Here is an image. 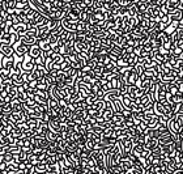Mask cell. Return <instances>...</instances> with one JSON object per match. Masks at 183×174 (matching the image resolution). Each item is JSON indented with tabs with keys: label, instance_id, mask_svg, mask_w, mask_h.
<instances>
[{
	"label": "cell",
	"instance_id": "34",
	"mask_svg": "<svg viewBox=\"0 0 183 174\" xmlns=\"http://www.w3.org/2000/svg\"><path fill=\"white\" fill-rule=\"evenodd\" d=\"M139 2H140V3H148L149 0H139Z\"/></svg>",
	"mask_w": 183,
	"mask_h": 174
},
{
	"label": "cell",
	"instance_id": "9",
	"mask_svg": "<svg viewBox=\"0 0 183 174\" xmlns=\"http://www.w3.org/2000/svg\"><path fill=\"white\" fill-rule=\"evenodd\" d=\"M153 59L158 63V64H164V63L168 62V58H166L165 55L160 54V51H158V50H153Z\"/></svg>",
	"mask_w": 183,
	"mask_h": 174
},
{
	"label": "cell",
	"instance_id": "20",
	"mask_svg": "<svg viewBox=\"0 0 183 174\" xmlns=\"http://www.w3.org/2000/svg\"><path fill=\"white\" fill-rule=\"evenodd\" d=\"M168 92L172 94V96H177L179 93V88L175 82H172V84H168Z\"/></svg>",
	"mask_w": 183,
	"mask_h": 174
},
{
	"label": "cell",
	"instance_id": "16",
	"mask_svg": "<svg viewBox=\"0 0 183 174\" xmlns=\"http://www.w3.org/2000/svg\"><path fill=\"white\" fill-rule=\"evenodd\" d=\"M169 16H170V20H172V21H177V22H179V20L183 17V11L178 8V9H177L175 12H173V13H172V14H169Z\"/></svg>",
	"mask_w": 183,
	"mask_h": 174
},
{
	"label": "cell",
	"instance_id": "25",
	"mask_svg": "<svg viewBox=\"0 0 183 174\" xmlns=\"http://www.w3.org/2000/svg\"><path fill=\"white\" fill-rule=\"evenodd\" d=\"M88 30V22L85 21H77V30L76 31H86Z\"/></svg>",
	"mask_w": 183,
	"mask_h": 174
},
{
	"label": "cell",
	"instance_id": "21",
	"mask_svg": "<svg viewBox=\"0 0 183 174\" xmlns=\"http://www.w3.org/2000/svg\"><path fill=\"white\" fill-rule=\"evenodd\" d=\"M174 56H178V58H181L182 56V54H183V47L181 46H177V43H174V46H173V49L172 51H170Z\"/></svg>",
	"mask_w": 183,
	"mask_h": 174
},
{
	"label": "cell",
	"instance_id": "30",
	"mask_svg": "<svg viewBox=\"0 0 183 174\" xmlns=\"http://www.w3.org/2000/svg\"><path fill=\"white\" fill-rule=\"evenodd\" d=\"M119 84H120V82H119V76H118V77H114L113 80L110 81L111 90H113V89H119Z\"/></svg>",
	"mask_w": 183,
	"mask_h": 174
},
{
	"label": "cell",
	"instance_id": "13",
	"mask_svg": "<svg viewBox=\"0 0 183 174\" xmlns=\"http://www.w3.org/2000/svg\"><path fill=\"white\" fill-rule=\"evenodd\" d=\"M178 27H179V24H178L177 21H172L168 26H166L165 33H166V34H169V35H172V34L174 33V31H177V30H178Z\"/></svg>",
	"mask_w": 183,
	"mask_h": 174
},
{
	"label": "cell",
	"instance_id": "27",
	"mask_svg": "<svg viewBox=\"0 0 183 174\" xmlns=\"http://www.w3.org/2000/svg\"><path fill=\"white\" fill-rule=\"evenodd\" d=\"M58 136H59V134L54 132V131H51V130H50V131L46 134V137H47V139H49V140L51 141V143H54V141L58 139Z\"/></svg>",
	"mask_w": 183,
	"mask_h": 174
},
{
	"label": "cell",
	"instance_id": "31",
	"mask_svg": "<svg viewBox=\"0 0 183 174\" xmlns=\"http://www.w3.org/2000/svg\"><path fill=\"white\" fill-rule=\"evenodd\" d=\"M11 119L16 124H17V122L21 121V114H20V113H12L11 114Z\"/></svg>",
	"mask_w": 183,
	"mask_h": 174
},
{
	"label": "cell",
	"instance_id": "29",
	"mask_svg": "<svg viewBox=\"0 0 183 174\" xmlns=\"http://www.w3.org/2000/svg\"><path fill=\"white\" fill-rule=\"evenodd\" d=\"M93 106L95 109H98L99 111H103V110H105V100H98Z\"/></svg>",
	"mask_w": 183,
	"mask_h": 174
},
{
	"label": "cell",
	"instance_id": "15",
	"mask_svg": "<svg viewBox=\"0 0 183 174\" xmlns=\"http://www.w3.org/2000/svg\"><path fill=\"white\" fill-rule=\"evenodd\" d=\"M166 7L169 9V14H172L173 12H175L178 9V0H168L166 2Z\"/></svg>",
	"mask_w": 183,
	"mask_h": 174
},
{
	"label": "cell",
	"instance_id": "4",
	"mask_svg": "<svg viewBox=\"0 0 183 174\" xmlns=\"http://www.w3.org/2000/svg\"><path fill=\"white\" fill-rule=\"evenodd\" d=\"M29 50H30V47L27 45H25L22 41H18L17 43H14V51H16V55H17V56L24 58L26 54H29Z\"/></svg>",
	"mask_w": 183,
	"mask_h": 174
},
{
	"label": "cell",
	"instance_id": "2",
	"mask_svg": "<svg viewBox=\"0 0 183 174\" xmlns=\"http://www.w3.org/2000/svg\"><path fill=\"white\" fill-rule=\"evenodd\" d=\"M20 41L18 35L14 33H2V37H0V42L2 45H12L14 46V43H17Z\"/></svg>",
	"mask_w": 183,
	"mask_h": 174
},
{
	"label": "cell",
	"instance_id": "37",
	"mask_svg": "<svg viewBox=\"0 0 183 174\" xmlns=\"http://www.w3.org/2000/svg\"><path fill=\"white\" fill-rule=\"evenodd\" d=\"M182 126H183V121H182Z\"/></svg>",
	"mask_w": 183,
	"mask_h": 174
},
{
	"label": "cell",
	"instance_id": "3",
	"mask_svg": "<svg viewBox=\"0 0 183 174\" xmlns=\"http://www.w3.org/2000/svg\"><path fill=\"white\" fill-rule=\"evenodd\" d=\"M62 26L63 29L68 30V31H76L77 30V21H75L69 17L68 14H66V17L62 20Z\"/></svg>",
	"mask_w": 183,
	"mask_h": 174
},
{
	"label": "cell",
	"instance_id": "17",
	"mask_svg": "<svg viewBox=\"0 0 183 174\" xmlns=\"http://www.w3.org/2000/svg\"><path fill=\"white\" fill-rule=\"evenodd\" d=\"M120 101H122V104H123V106L127 109L128 106L132 104V98H131V96L128 93H124V94H122V97H120Z\"/></svg>",
	"mask_w": 183,
	"mask_h": 174
},
{
	"label": "cell",
	"instance_id": "6",
	"mask_svg": "<svg viewBox=\"0 0 183 174\" xmlns=\"http://www.w3.org/2000/svg\"><path fill=\"white\" fill-rule=\"evenodd\" d=\"M0 53H2L3 55H5V56H13V55H16L14 46H12V45H2V47H0Z\"/></svg>",
	"mask_w": 183,
	"mask_h": 174
},
{
	"label": "cell",
	"instance_id": "5",
	"mask_svg": "<svg viewBox=\"0 0 183 174\" xmlns=\"http://www.w3.org/2000/svg\"><path fill=\"white\" fill-rule=\"evenodd\" d=\"M16 58H17V55H13V56H5V55L2 54V67L13 69V67L16 64Z\"/></svg>",
	"mask_w": 183,
	"mask_h": 174
},
{
	"label": "cell",
	"instance_id": "10",
	"mask_svg": "<svg viewBox=\"0 0 183 174\" xmlns=\"http://www.w3.org/2000/svg\"><path fill=\"white\" fill-rule=\"evenodd\" d=\"M86 113H88V115L92 117V118H98V117H101L102 114H103V111H99V110L95 109L93 105L86 108Z\"/></svg>",
	"mask_w": 183,
	"mask_h": 174
},
{
	"label": "cell",
	"instance_id": "12",
	"mask_svg": "<svg viewBox=\"0 0 183 174\" xmlns=\"http://www.w3.org/2000/svg\"><path fill=\"white\" fill-rule=\"evenodd\" d=\"M12 106H13V113H21L24 109H25V105L22 104L21 101H18L17 98H14L12 101Z\"/></svg>",
	"mask_w": 183,
	"mask_h": 174
},
{
	"label": "cell",
	"instance_id": "35",
	"mask_svg": "<svg viewBox=\"0 0 183 174\" xmlns=\"http://www.w3.org/2000/svg\"><path fill=\"white\" fill-rule=\"evenodd\" d=\"M181 71H182V75H183V67H182V68H181Z\"/></svg>",
	"mask_w": 183,
	"mask_h": 174
},
{
	"label": "cell",
	"instance_id": "26",
	"mask_svg": "<svg viewBox=\"0 0 183 174\" xmlns=\"http://www.w3.org/2000/svg\"><path fill=\"white\" fill-rule=\"evenodd\" d=\"M132 68H133V71L136 72V75H137L139 77L144 75V71H145V69H144V67H143L141 64H136V66H133Z\"/></svg>",
	"mask_w": 183,
	"mask_h": 174
},
{
	"label": "cell",
	"instance_id": "18",
	"mask_svg": "<svg viewBox=\"0 0 183 174\" xmlns=\"http://www.w3.org/2000/svg\"><path fill=\"white\" fill-rule=\"evenodd\" d=\"M158 66V63L154 60V59H146V60L144 62V64H143V67H144V69H150V68H156V67Z\"/></svg>",
	"mask_w": 183,
	"mask_h": 174
},
{
	"label": "cell",
	"instance_id": "19",
	"mask_svg": "<svg viewBox=\"0 0 183 174\" xmlns=\"http://www.w3.org/2000/svg\"><path fill=\"white\" fill-rule=\"evenodd\" d=\"M0 111L5 113V114L13 113V106H12V102H11V104H2V105H0Z\"/></svg>",
	"mask_w": 183,
	"mask_h": 174
},
{
	"label": "cell",
	"instance_id": "33",
	"mask_svg": "<svg viewBox=\"0 0 183 174\" xmlns=\"http://www.w3.org/2000/svg\"><path fill=\"white\" fill-rule=\"evenodd\" d=\"M178 137L183 140V126H182V128H181V131H179V135H178Z\"/></svg>",
	"mask_w": 183,
	"mask_h": 174
},
{
	"label": "cell",
	"instance_id": "28",
	"mask_svg": "<svg viewBox=\"0 0 183 174\" xmlns=\"http://www.w3.org/2000/svg\"><path fill=\"white\" fill-rule=\"evenodd\" d=\"M17 100L21 101L22 104H25V102L29 100V96H27L26 92H18V94H17Z\"/></svg>",
	"mask_w": 183,
	"mask_h": 174
},
{
	"label": "cell",
	"instance_id": "22",
	"mask_svg": "<svg viewBox=\"0 0 183 174\" xmlns=\"http://www.w3.org/2000/svg\"><path fill=\"white\" fill-rule=\"evenodd\" d=\"M47 170V164L45 163V161H39V163L35 165V172L37 173H45Z\"/></svg>",
	"mask_w": 183,
	"mask_h": 174
},
{
	"label": "cell",
	"instance_id": "24",
	"mask_svg": "<svg viewBox=\"0 0 183 174\" xmlns=\"http://www.w3.org/2000/svg\"><path fill=\"white\" fill-rule=\"evenodd\" d=\"M114 114H115V111L114 110H103V118H105L106 121H109V122H111L113 121V118H114Z\"/></svg>",
	"mask_w": 183,
	"mask_h": 174
},
{
	"label": "cell",
	"instance_id": "32",
	"mask_svg": "<svg viewBox=\"0 0 183 174\" xmlns=\"http://www.w3.org/2000/svg\"><path fill=\"white\" fill-rule=\"evenodd\" d=\"M8 169V163H0V172H4V170H7Z\"/></svg>",
	"mask_w": 183,
	"mask_h": 174
},
{
	"label": "cell",
	"instance_id": "14",
	"mask_svg": "<svg viewBox=\"0 0 183 174\" xmlns=\"http://www.w3.org/2000/svg\"><path fill=\"white\" fill-rule=\"evenodd\" d=\"M144 145H145V148L149 149V151H153V149H156L160 144H158V139H154V137H149L148 141H146Z\"/></svg>",
	"mask_w": 183,
	"mask_h": 174
},
{
	"label": "cell",
	"instance_id": "36",
	"mask_svg": "<svg viewBox=\"0 0 183 174\" xmlns=\"http://www.w3.org/2000/svg\"><path fill=\"white\" fill-rule=\"evenodd\" d=\"M2 2H7V0H2Z\"/></svg>",
	"mask_w": 183,
	"mask_h": 174
},
{
	"label": "cell",
	"instance_id": "8",
	"mask_svg": "<svg viewBox=\"0 0 183 174\" xmlns=\"http://www.w3.org/2000/svg\"><path fill=\"white\" fill-rule=\"evenodd\" d=\"M29 54H30L34 59H38V58H41V56H42L43 51H42V49H41V47H39L38 45H34V46H31V47H30Z\"/></svg>",
	"mask_w": 183,
	"mask_h": 174
},
{
	"label": "cell",
	"instance_id": "1",
	"mask_svg": "<svg viewBox=\"0 0 183 174\" xmlns=\"http://www.w3.org/2000/svg\"><path fill=\"white\" fill-rule=\"evenodd\" d=\"M37 67V59H34L30 54H26L22 59V71L24 72H33Z\"/></svg>",
	"mask_w": 183,
	"mask_h": 174
},
{
	"label": "cell",
	"instance_id": "23",
	"mask_svg": "<svg viewBox=\"0 0 183 174\" xmlns=\"http://www.w3.org/2000/svg\"><path fill=\"white\" fill-rule=\"evenodd\" d=\"M98 100H99V98L95 96V94H89V96L85 98V102H86V105H88V106H92V105H94Z\"/></svg>",
	"mask_w": 183,
	"mask_h": 174
},
{
	"label": "cell",
	"instance_id": "7",
	"mask_svg": "<svg viewBox=\"0 0 183 174\" xmlns=\"http://www.w3.org/2000/svg\"><path fill=\"white\" fill-rule=\"evenodd\" d=\"M37 45L41 47L42 51H45V53H49V51H51V49H53V45L50 43L49 39H38Z\"/></svg>",
	"mask_w": 183,
	"mask_h": 174
},
{
	"label": "cell",
	"instance_id": "11",
	"mask_svg": "<svg viewBox=\"0 0 183 174\" xmlns=\"http://www.w3.org/2000/svg\"><path fill=\"white\" fill-rule=\"evenodd\" d=\"M153 111L156 115L158 117H162V115H165V106L161 104L160 101H156V104H154V109H153Z\"/></svg>",
	"mask_w": 183,
	"mask_h": 174
}]
</instances>
